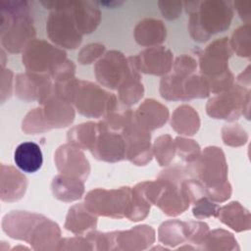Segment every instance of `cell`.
Returning <instances> with one entry per match:
<instances>
[{
    "mask_svg": "<svg viewBox=\"0 0 251 251\" xmlns=\"http://www.w3.org/2000/svg\"><path fill=\"white\" fill-rule=\"evenodd\" d=\"M188 239V223L179 221H169L164 223L159 229V239L164 244L175 246Z\"/></svg>",
    "mask_w": 251,
    "mask_h": 251,
    "instance_id": "4316f807",
    "label": "cell"
},
{
    "mask_svg": "<svg viewBox=\"0 0 251 251\" xmlns=\"http://www.w3.org/2000/svg\"><path fill=\"white\" fill-rule=\"evenodd\" d=\"M175 143L178 154L189 163H192L200 155V147L194 140L176 137Z\"/></svg>",
    "mask_w": 251,
    "mask_h": 251,
    "instance_id": "f1b7e54d",
    "label": "cell"
},
{
    "mask_svg": "<svg viewBox=\"0 0 251 251\" xmlns=\"http://www.w3.org/2000/svg\"><path fill=\"white\" fill-rule=\"evenodd\" d=\"M160 9L167 19H175L181 12V2H159Z\"/></svg>",
    "mask_w": 251,
    "mask_h": 251,
    "instance_id": "d6a6232c",
    "label": "cell"
},
{
    "mask_svg": "<svg viewBox=\"0 0 251 251\" xmlns=\"http://www.w3.org/2000/svg\"><path fill=\"white\" fill-rule=\"evenodd\" d=\"M83 180L67 175H58L53 178L52 191L56 198L61 201L71 202L81 197L84 191Z\"/></svg>",
    "mask_w": 251,
    "mask_h": 251,
    "instance_id": "44dd1931",
    "label": "cell"
},
{
    "mask_svg": "<svg viewBox=\"0 0 251 251\" xmlns=\"http://www.w3.org/2000/svg\"><path fill=\"white\" fill-rule=\"evenodd\" d=\"M176 153V143L168 134L159 136L154 143V154L161 166H167Z\"/></svg>",
    "mask_w": 251,
    "mask_h": 251,
    "instance_id": "83f0119b",
    "label": "cell"
},
{
    "mask_svg": "<svg viewBox=\"0 0 251 251\" xmlns=\"http://www.w3.org/2000/svg\"><path fill=\"white\" fill-rule=\"evenodd\" d=\"M3 230L12 238L25 240L34 249H50L48 244L57 243L60 229L57 224L45 217L25 211H13L2 221Z\"/></svg>",
    "mask_w": 251,
    "mask_h": 251,
    "instance_id": "7a4b0ae2",
    "label": "cell"
},
{
    "mask_svg": "<svg viewBox=\"0 0 251 251\" xmlns=\"http://www.w3.org/2000/svg\"><path fill=\"white\" fill-rule=\"evenodd\" d=\"M192 163L208 197L221 202L229 197L230 186L226 182V165L221 148H206Z\"/></svg>",
    "mask_w": 251,
    "mask_h": 251,
    "instance_id": "5b68a950",
    "label": "cell"
},
{
    "mask_svg": "<svg viewBox=\"0 0 251 251\" xmlns=\"http://www.w3.org/2000/svg\"><path fill=\"white\" fill-rule=\"evenodd\" d=\"M53 90L62 98L73 103L78 112L87 117L100 118L113 112L117 107L115 95L106 92L98 85L72 77L57 81Z\"/></svg>",
    "mask_w": 251,
    "mask_h": 251,
    "instance_id": "6da1fadb",
    "label": "cell"
},
{
    "mask_svg": "<svg viewBox=\"0 0 251 251\" xmlns=\"http://www.w3.org/2000/svg\"><path fill=\"white\" fill-rule=\"evenodd\" d=\"M27 179L12 166L1 165L0 195L2 201L13 202L21 199L26 189Z\"/></svg>",
    "mask_w": 251,
    "mask_h": 251,
    "instance_id": "e0dca14e",
    "label": "cell"
},
{
    "mask_svg": "<svg viewBox=\"0 0 251 251\" xmlns=\"http://www.w3.org/2000/svg\"><path fill=\"white\" fill-rule=\"evenodd\" d=\"M218 211L219 207L216 204L210 202L206 196H203L196 200L195 206L193 208V215L197 219H204L210 216L217 217Z\"/></svg>",
    "mask_w": 251,
    "mask_h": 251,
    "instance_id": "f546056e",
    "label": "cell"
},
{
    "mask_svg": "<svg viewBox=\"0 0 251 251\" xmlns=\"http://www.w3.org/2000/svg\"><path fill=\"white\" fill-rule=\"evenodd\" d=\"M91 153L99 160L117 162L126 157V144L122 134L103 127L98 123V134Z\"/></svg>",
    "mask_w": 251,
    "mask_h": 251,
    "instance_id": "5bb4252c",
    "label": "cell"
},
{
    "mask_svg": "<svg viewBox=\"0 0 251 251\" xmlns=\"http://www.w3.org/2000/svg\"><path fill=\"white\" fill-rule=\"evenodd\" d=\"M16 166L25 173L33 174L37 172L43 163L41 149L35 142H23L17 146L14 152Z\"/></svg>",
    "mask_w": 251,
    "mask_h": 251,
    "instance_id": "ffe728a7",
    "label": "cell"
},
{
    "mask_svg": "<svg viewBox=\"0 0 251 251\" xmlns=\"http://www.w3.org/2000/svg\"><path fill=\"white\" fill-rule=\"evenodd\" d=\"M67 61L64 51L43 40L30 42L23 55V63L27 72L47 75L52 78Z\"/></svg>",
    "mask_w": 251,
    "mask_h": 251,
    "instance_id": "9c48e42d",
    "label": "cell"
},
{
    "mask_svg": "<svg viewBox=\"0 0 251 251\" xmlns=\"http://www.w3.org/2000/svg\"><path fill=\"white\" fill-rule=\"evenodd\" d=\"M131 59L137 71L151 75L167 74L173 65V55L164 47L148 48Z\"/></svg>",
    "mask_w": 251,
    "mask_h": 251,
    "instance_id": "9a60e30c",
    "label": "cell"
},
{
    "mask_svg": "<svg viewBox=\"0 0 251 251\" xmlns=\"http://www.w3.org/2000/svg\"><path fill=\"white\" fill-rule=\"evenodd\" d=\"M134 36L136 41L144 46L159 44L166 38V27L161 21L145 19L135 26Z\"/></svg>",
    "mask_w": 251,
    "mask_h": 251,
    "instance_id": "7402d4cb",
    "label": "cell"
},
{
    "mask_svg": "<svg viewBox=\"0 0 251 251\" xmlns=\"http://www.w3.org/2000/svg\"><path fill=\"white\" fill-rule=\"evenodd\" d=\"M105 50L104 45L98 43H92L87 46H84L79 54H78V61L80 64H90L94 60H96L101 54H103Z\"/></svg>",
    "mask_w": 251,
    "mask_h": 251,
    "instance_id": "4dcf8cb0",
    "label": "cell"
},
{
    "mask_svg": "<svg viewBox=\"0 0 251 251\" xmlns=\"http://www.w3.org/2000/svg\"><path fill=\"white\" fill-rule=\"evenodd\" d=\"M230 51L226 38L211 43L200 57L201 73L208 82L212 92H218L228 88L232 81V75L227 71L226 60Z\"/></svg>",
    "mask_w": 251,
    "mask_h": 251,
    "instance_id": "52a82bcc",
    "label": "cell"
},
{
    "mask_svg": "<svg viewBox=\"0 0 251 251\" xmlns=\"http://www.w3.org/2000/svg\"><path fill=\"white\" fill-rule=\"evenodd\" d=\"M242 102L241 93L238 89L230 90L210 99L206 107L207 113L215 119L234 120L240 114Z\"/></svg>",
    "mask_w": 251,
    "mask_h": 251,
    "instance_id": "2e32d148",
    "label": "cell"
},
{
    "mask_svg": "<svg viewBox=\"0 0 251 251\" xmlns=\"http://www.w3.org/2000/svg\"><path fill=\"white\" fill-rule=\"evenodd\" d=\"M29 2L0 1L2 46L11 53L25 49L35 36Z\"/></svg>",
    "mask_w": 251,
    "mask_h": 251,
    "instance_id": "3957f363",
    "label": "cell"
},
{
    "mask_svg": "<svg viewBox=\"0 0 251 251\" xmlns=\"http://www.w3.org/2000/svg\"><path fill=\"white\" fill-rule=\"evenodd\" d=\"M46 7L56 9L51 13L47 21V33L56 44L74 49L81 41V33L78 31L73 15L69 9L70 1L42 2Z\"/></svg>",
    "mask_w": 251,
    "mask_h": 251,
    "instance_id": "ba28073f",
    "label": "cell"
},
{
    "mask_svg": "<svg viewBox=\"0 0 251 251\" xmlns=\"http://www.w3.org/2000/svg\"><path fill=\"white\" fill-rule=\"evenodd\" d=\"M96 223L97 218L95 214H93L84 203H81L70 208L65 226L75 233H82L89 228L95 227Z\"/></svg>",
    "mask_w": 251,
    "mask_h": 251,
    "instance_id": "603a6c76",
    "label": "cell"
},
{
    "mask_svg": "<svg viewBox=\"0 0 251 251\" xmlns=\"http://www.w3.org/2000/svg\"><path fill=\"white\" fill-rule=\"evenodd\" d=\"M130 203L131 189L129 187L113 190L95 189L88 192L85 197V206L93 214L112 218H127Z\"/></svg>",
    "mask_w": 251,
    "mask_h": 251,
    "instance_id": "30bf717a",
    "label": "cell"
},
{
    "mask_svg": "<svg viewBox=\"0 0 251 251\" xmlns=\"http://www.w3.org/2000/svg\"><path fill=\"white\" fill-rule=\"evenodd\" d=\"M51 77L47 75L25 73L17 75L16 94L25 101L37 100L42 103L53 91Z\"/></svg>",
    "mask_w": 251,
    "mask_h": 251,
    "instance_id": "7c38bea8",
    "label": "cell"
},
{
    "mask_svg": "<svg viewBox=\"0 0 251 251\" xmlns=\"http://www.w3.org/2000/svg\"><path fill=\"white\" fill-rule=\"evenodd\" d=\"M131 68L128 58L118 51L108 52L95 66V75L97 80L110 88L118 89L127 76Z\"/></svg>",
    "mask_w": 251,
    "mask_h": 251,
    "instance_id": "8fae6325",
    "label": "cell"
},
{
    "mask_svg": "<svg viewBox=\"0 0 251 251\" xmlns=\"http://www.w3.org/2000/svg\"><path fill=\"white\" fill-rule=\"evenodd\" d=\"M136 123L145 130L161 127L169 118L167 107L153 99L145 100L133 113Z\"/></svg>",
    "mask_w": 251,
    "mask_h": 251,
    "instance_id": "ac0fdd59",
    "label": "cell"
},
{
    "mask_svg": "<svg viewBox=\"0 0 251 251\" xmlns=\"http://www.w3.org/2000/svg\"><path fill=\"white\" fill-rule=\"evenodd\" d=\"M243 134L244 131L238 126H225L223 129V139L226 144L228 145H240L244 143L245 141L243 140Z\"/></svg>",
    "mask_w": 251,
    "mask_h": 251,
    "instance_id": "1f68e13d",
    "label": "cell"
},
{
    "mask_svg": "<svg viewBox=\"0 0 251 251\" xmlns=\"http://www.w3.org/2000/svg\"><path fill=\"white\" fill-rule=\"evenodd\" d=\"M172 127L180 134L192 135L197 132L200 120L197 112L187 105L179 106L173 114Z\"/></svg>",
    "mask_w": 251,
    "mask_h": 251,
    "instance_id": "cb8c5ba5",
    "label": "cell"
},
{
    "mask_svg": "<svg viewBox=\"0 0 251 251\" xmlns=\"http://www.w3.org/2000/svg\"><path fill=\"white\" fill-rule=\"evenodd\" d=\"M55 162L61 174L82 180L87 178L90 172L89 163L83 153L72 144H65L58 148L55 154Z\"/></svg>",
    "mask_w": 251,
    "mask_h": 251,
    "instance_id": "4fadbf2b",
    "label": "cell"
},
{
    "mask_svg": "<svg viewBox=\"0 0 251 251\" xmlns=\"http://www.w3.org/2000/svg\"><path fill=\"white\" fill-rule=\"evenodd\" d=\"M187 12L191 14L189 29L194 40L206 41L211 34L226 29L232 18L228 3L224 1L185 2Z\"/></svg>",
    "mask_w": 251,
    "mask_h": 251,
    "instance_id": "277c9868",
    "label": "cell"
},
{
    "mask_svg": "<svg viewBox=\"0 0 251 251\" xmlns=\"http://www.w3.org/2000/svg\"><path fill=\"white\" fill-rule=\"evenodd\" d=\"M40 104L41 107L33 109L24 119L22 128L25 132L34 134L53 127H64L74 121L75 112L71 103L54 90Z\"/></svg>",
    "mask_w": 251,
    "mask_h": 251,
    "instance_id": "8992f818",
    "label": "cell"
},
{
    "mask_svg": "<svg viewBox=\"0 0 251 251\" xmlns=\"http://www.w3.org/2000/svg\"><path fill=\"white\" fill-rule=\"evenodd\" d=\"M129 60L131 63L130 71L118 89L121 101L126 105H133L142 97L143 86L140 82L138 71L132 62L131 57Z\"/></svg>",
    "mask_w": 251,
    "mask_h": 251,
    "instance_id": "d4e9b609",
    "label": "cell"
},
{
    "mask_svg": "<svg viewBox=\"0 0 251 251\" xmlns=\"http://www.w3.org/2000/svg\"><path fill=\"white\" fill-rule=\"evenodd\" d=\"M98 134V124L85 123L78 125L68 132L69 142L81 149L92 150Z\"/></svg>",
    "mask_w": 251,
    "mask_h": 251,
    "instance_id": "484cf974",
    "label": "cell"
},
{
    "mask_svg": "<svg viewBox=\"0 0 251 251\" xmlns=\"http://www.w3.org/2000/svg\"><path fill=\"white\" fill-rule=\"evenodd\" d=\"M97 8L94 2L70 1L69 9L81 34L90 33L97 27L100 22V12Z\"/></svg>",
    "mask_w": 251,
    "mask_h": 251,
    "instance_id": "d6986e66",
    "label": "cell"
}]
</instances>
